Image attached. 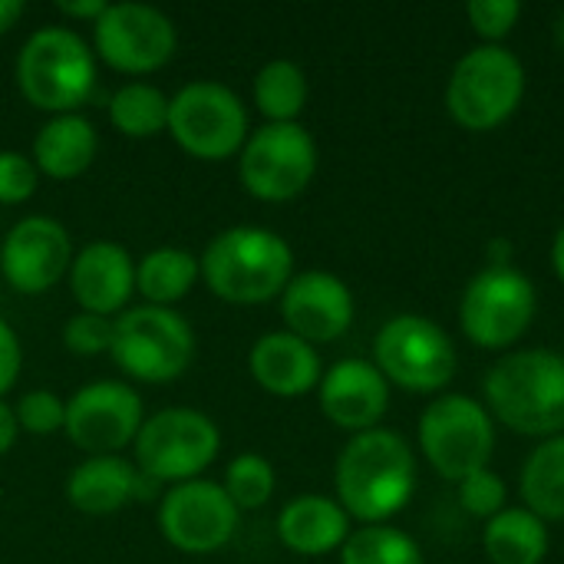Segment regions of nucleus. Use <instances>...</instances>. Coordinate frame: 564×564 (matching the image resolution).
I'll use <instances>...</instances> for the list:
<instances>
[{
  "instance_id": "nucleus-27",
  "label": "nucleus",
  "mask_w": 564,
  "mask_h": 564,
  "mask_svg": "<svg viewBox=\"0 0 564 564\" xmlns=\"http://www.w3.org/2000/svg\"><path fill=\"white\" fill-rule=\"evenodd\" d=\"M307 96V73L294 59H271L254 76V106L268 122H297Z\"/></svg>"
},
{
  "instance_id": "nucleus-38",
  "label": "nucleus",
  "mask_w": 564,
  "mask_h": 564,
  "mask_svg": "<svg viewBox=\"0 0 564 564\" xmlns=\"http://www.w3.org/2000/svg\"><path fill=\"white\" fill-rule=\"evenodd\" d=\"M106 0H79V3H59L56 10L63 13V17H73V20H89V23H96L102 13H106Z\"/></svg>"
},
{
  "instance_id": "nucleus-35",
  "label": "nucleus",
  "mask_w": 564,
  "mask_h": 564,
  "mask_svg": "<svg viewBox=\"0 0 564 564\" xmlns=\"http://www.w3.org/2000/svg\"><path fill=\"white\" fill-rule=\"evenodd\" d=\"M40 172L33 159L17 149H0V205H23L33 198Z\"/></svg>"
},
{
  "instance_id": "nucleus-41",
  "label": "nucleus",
  "mask_w": 564,
  "mask_h": 564,
  "mask_svg": "<svg viewBox=\"0 0 564 564\" xmlns=\"http://www.w3.org/2000/svg\"><path fill=\"white\" fill-rule=\"evenodd\" d=\"M555 36H558V43H562V50H564V10H562V17H558V26H555Z\"/></svg>"
},
{
  "instance_id": "nucleus-17",
  "label": "nucleus",
  "mask_w": 564,
  "mask_h": 564,
  "mask_svg": "<svg viewBox=\"0 0 564 564\" xmlns=\"http://www.w3.org/2000/svg\"><path fill=\"white\" fill-rule=\"evenodd\" d=\"M354 314L357 304L350 288L330 271H301L281 294L284 330L311 347L340 340L350 330Z\"/></svg>"
},
{
  "instance_id": "nucleus-24",
  "label": "nucleus",
  "mask_w": 564,
  "mask_h": 564,
  "mask_svg": "<svg viewBox=\"0 0 564 564\" xmlns=\"http://www.w3.org/2000/svg\"><path fill=\"white\" fill-rule=\"evenodd\" d=\"M549 545V525L525 506H509L482 525V549L492 564H542Z\"/></svg>"
},
{
  "instance_id": "nucleus-33",
  "label": "nucleus",
  "mask_w": 564,
  "mask_h": 564,
  "mask_svg": "<svg viewBox=\"0 0 564 564\" xmlns=\"http://www.w3.org/2000/svg\"><path fill=\"white\" fill-rule=\"evenodd\" d=\"M466 17H469V26L476 30V36L482 43L502 46V40L522 20V3L519 0H469Z\"/></svg>"
},
{
  "instance_id": "nucleus-23",
  "label": "nucleus",
  "mask_w": 564,
  "mask_h": 564,
  "mask_svg": "<svg viewBox=\"0 0 564 564\" xmlns=\"http://www.w3.org/2000/svg\"><path fill=\"white\" fill-rule=\"evenodd\" d=\"M96 152H99L96 126L79 112H66L40 126L30 159L36 172L56 182H69V178H79L93 165Z\"/></svg>"
},
{
  "instance_id": "nucleus-7",
  "label": "nucleus",
  "mask_w": 564,
  "mask_h": 564,
  "mask_svg": "<svg viewBox=\"0 0 564 564\" xmlns=\"http://www.w3.org/2000/svg\"><path fill=\"white\" fill-rule=\"evenodd\" d=\"M539 314V291L512 264H486L459 297L463 337L479 350H512Z\"/></svg>"
},
{
  "instance_id": "nucleus-40",
  "label": "nucleus",
  "mask_w": 564,
  "mask_h": 564,
  "mask_svg": "<svg viewBox=\"0 0 564 564\" xmlns=\"http://www.w3.org/2000/svg\"><path fill=\"white\" fill-rule=\"evenodd\" d=\"M552 268H555V278L564 284V225L552 241Z\"/></svg>"
},
{
  "instance_id": "nucleus-10",
  "label": "nucleus",
  "mask_w": 564,
  "mask_h": 564,
  "mask_svg": "<svg viewBox=\"0 0 564 564\" xmlns=\"http://www.w3.org/2000/svg\"><path fill=\"white\" fill-rule=\"evenodd\" d=\"M373 367L390 387L443 393L459 367L453 337L423 314H397L373 337Z\"/></svg>"
},
{
  "instance_id": "nucleus-13",
  "label": "nucleus",
  "mask_w": 564,
  "mask_h": 564,
  "mask_svg": "<svg viewBox=\"0 0 564 564\" xmlns=\"http://www.w3.org/2000/svg\"><path fill=\"white\" fill-rule=\"evenodd\" d=\"M96 56L126 76L162 69L178 50L175 23L149 3H109L93 23Z\"/></svg>"
},
{
  "instance_id": "nucleus-25",
  "label": "nucleus",
  "mask_w": 564,
  "mask_h": 564,
  "mask_svg": "<svg viewBox=\"0 0 564 564\" xmlns=\"http://www.w3.org/2000/svg\"><path fill=\"white\" fill-rule=\"evenodd\" d=\"M519 496L545 525L564 522V433L539 440L519 479Z\"/></svg>"
},
{
  "instance_id": "nucleus-16",
  "label": "nucleus",
  "mask_w": 564,
  "mask_h": 564,
  "mask_svg": "<svg viewBox=\"0 0 564 564\" xmlns=\"http://www.w3.org/2000/svg\"><path fill=\"white\" fill-rule=\"evenodd\" d=\"M73 264V241L69 231L46 215L20 218L3 245H0V274L3 281L26 297L46 294Z\"/></svg>"
},
{
  "instance_id": "nucleus-34",
  "label": "nucleus",
  "mask_w": 564,
  "mask_h": 564,
  "mask_svg": "<svg viewBox=\"0 0 564 564\" xmlns=\"http://www.w3.org/2000/svg\"><path fill=\"white\" fill-rule=\"evenodd\" d=\"M63 344L69 354L76 357H99L109 354L112 347V317H99V314H73L63 327Z\"/></svg>"
},
{
  "instance_id": "nucleus-18",
  "label": "nucleus",
  "mask_w": 564,
  "mask_h": 564,
  "mask_svg": "<svg viewBox=\"0 0 564 564\" xmlns=\"http://www.w3.org/2000/svg\"><path fill=\"white\" fill-rule=\"evenodd\" d=\"M321 413L350 436L377 430L390 410V383L364 357H344L330 370H324L317 383Z\"/></svg>"
},
{
  "instance_id": "nucleus-37",
  "label": "nucleus",
  "mask_w": 564,
  "mask_h": 564,
  "mask_svg": "<svg viewBox=\"0 0 564 564\" xmlns=\"http://www.w3.org/2000/svg\"><path fill=\"white\" fill-rule=\"evenodd\" d=\"M20 440V423H17V413L7 400H0V456H7Z\"/></svg>"
},
{
  "instance_id": "nucleus-11",
  "label": "nucleus",
  "mask_w": 564,
  "mask_h": 564,
  "mask_svg": "<svg viewBox=\"0 0 564 564\" xmlns=\"http://www.w3.org/2000/svg\"><path fill=\"white\" fill-rule=\"evenodd\" d=\"M175 145L202 162L235 159L248 142V109L241 96L215 79H195L169 99V129Z\"/></svg>"
},
{
  "instance_id": "nucleus-22",
  "label": "nucleus",
  "mask_w": 564,
  "mask_h": 564,
  "mask_svg": "<svg viewBox=\"0 0 564 564\" xmlns=\"http://www.w3.org/2000/svg\"><path fill=\"white\" fill-rule=\"evenodd\" d=\"M142 473L122 456H86L66 479V499L83 516H112L139 492Z\"/></svg>"
},
{
  "instance_id": "nucleus-4",
  "label": "nucleus",
  "mask_w": 564,
  "mask_h": 564,
  "mask_svg": "<svg viewBox=\"0 0 564 564\" xmlns=\"http://www.w3.org/2000/svg\"><path fill=\"white\" fill-rule=\"evenodd\" d=\"M23 99L50 116L76 112L96 86V53L69 26H43L26 36L17 56Z\"/></svg>"
},
{
  "instance_id": "nucleus-2",
  "label": "nucleus",
  "mask_w": 564,
  "mask_h": 564,
  "mask_svg": "<svg viewBox=\"0 0 564 564\" xmlns=\"http://www.w3.org/2000/svg\"><path fill=\"white\" fill-rule=\"evenodd\" d=\"M482 403L496 423L519 436H558L564 433V357L545 347L502 354L482 380Z\"/></svg>"
},
{
  "instance_id": "nucleus-8",
  "label": "nucleus",
  "mask_w": 564,
  "mask_h": 564,
  "mask_svg": "<svg viewBox=\"0 0 564 564\" xmlns=\"http://www.w3.org/2000/svg\"><path fill=\"white\" fill-rule=\"evenodd\" d=\"M416 443L426 463L449 482L489 469L496 453V420L486 403L466 393H440L420 416Z\"/></svg>"
},
{
  "instance_id": "nucleus-5",
  "label": "nucleus",
  "mask_w": 564,
  "mask_h": 564,
  "mask_svg": "<svg viewBox=\"0 0 564 564\" xmlns=\"http://www.w3.org/2000/svg\"><path fill=\"white\" fill-rule=\"evenodd\" d=\"M525 79L522 59L506 43H479L456 59L446 83V109L466 132H492L519 112Z\"/></svg>"
},
{
  "instance_id": "nucleus-14",
  "label": "nucleus",
  "mask_w": 564,
  "mask_h": 564,
  "mask_svg": "<svg viewBox=\"0 0 564 564\" xmlns=\"http://www.w3.org/2000/svg\"><path fill=\"white\" fill-rule=\"evenodd\" d=\"M241 525L238 506L228 499L221 482L192 479L172 486L159 502V532L162 539L185 555L221 552Z\"/></svg>"
},
{
  "instance_id": "nucleus-1",
  "label": "nucleus",
  "mask_w": 564,
  "mask_h": 564,
  "mask_svg": "<svg viewBox=\"0 0 564 564\" xmlns=\"http://www.w3.org/2000/svg\"><path fill=\"white\" fill-rule=\"evenodd\" d=\"M337 502L360 525H390L416 492V456L410 443L387 430H367L350 436L334 469Z\"/></svg>"
},
{
  "instance_id": "nucleus-28",
  "label": "nucleus",
  "mask_w": 564,
  "mask_h": 564,
  "mask_svg": "<svg viewBox=\"0 0 564 564\" xmlns=\"http://www.w3.org/2000/svg\"><path fill=\"white\" fill-rule=\"evenodd\" d=\"M169 99L152 83H126L109 99V122L129 139H152L169 129Z\"/></svg>"
},
{
  "instance_id": "nucleus-6",
  "label": "nucleus",
  "mask_w": 564,
  "mask_h": 564,
  "mask_svg": "<svg viewBox=\"0 0 564 564\" xmlns=\"http://www.w3.org/2000/svg\"><path fill=\"white\" fill-rule=\"evenodd\" d=\"M109 357L139 383H172L195 357V330L175 307H126L112 321Z\"/></svg>"
},
{
  "instance_id": "nucleus-21",
  "label": "nucleus",
  "mask_w": 564,
  "mask_h": 564,
  "mask_svg": "<svg viewBox=\"0 0 564 564\" xmlns=\"http://www.w3.org/2000/svg\"><path fill=\"white\" fill-rule=\"evenodd\" d=\"M350 516L344 506L330 496L304 492L294 496L278 512V539L288 552L304 558H321L330 552H340L350 539Z\"/></svg>"
},
{
  "instance_id": "nucleus-31",
  "label": "nucleus",
  "mask_w": 564,
  "mask_h": 564,
  "mask_svg": "<svg viewBox=\"0 0 564 564\" xmlns=\"http://www.w3.org/2000/svg\"><path fill=\"white\" fill-rule=\"evenodd\" d=\"M456 499L473 519L489 522L502 509H509V482L489 466V469H479V473L466 476L463 482H456Z\"/></svg>"
},
{
  "instance_id": "nucleus-19",
  "label": "nucleus",
  "mask_w": 564,
  "mask_h": 564,
  "mask_svg": "<svg viewBox=\"0 0 564 564\" xmlns=\"http://www.w3.org/2000/svg\"><path fill=\"white\" fill-rule=\"evenodd\" d=\"M69 291L79 311L99 317H119L135 294V261L116 241H89L73 254Z\"/></svg>"
},
{
  "instance_id": "nucleus-36",
  "label": "nucleus",
  "mask_w": 564,
  "mask_h": 564,
  "mask_svg": "<svg viewBox=\"0 0 564 564\" xmlns=\"http://www.w3.org/2000/svg\"><path fill=\"white\" fill-rule=\"evenodd\" d=\"M20 367H23L20 337H17V330L0 317V400L13 390V383H17V377H20Z\"/></svg>"
},
{
  "instance_id": "nucleus-3",
  "label": "nucleus",
  "mask_w": 564,
  "mask_h": 564,
  "mask_svg": "<svg viewBox=\"0 0 564 564\" xmlns=\"http://www.w3.org/2000/svg\"><path fill=\"white\" fill-rule=\"evenodd\" d=\"M202 281L228 304L254 307L284 294L294 278L291 245L261 225H235L215 235L198 258Z\"/></svg>"
},
{
  "instance_id": "nucleus-29",
  "label": "nucleus",
  "mask_w": 564,
  "mask_h": 564,
  "mask_svg": "<svg viewBox=\"0 0 564 564\" xmlns=\"http://www.w3.org/2000/svg\"><path fill=\"white\" fill-rule=\"evenodd\" d=\"M340 564H423L416 539L393 525H360L340 549Z\"/></svg>"
},
{
  "instance_id": "nucleus-32",
  "label": "nucleus",
  "mask_w": 564,
  "mask_h": 564,
  "mask_svg": "<svg viewBox=\"0 0 564 564\" xmlns=\"http://www.w3.org/2000/svg\"><path fill=\"white\" fill-rule=\"evenodd\" d=\"M20 433L30 436H53L66 426V403L53 390H30L13 406Z\"/></svg>"
},
{
  "instance_id": "nucleus-26",
  "label": "nucleus",
  "mask_w": 564,
  "mask_h": 564,
  "mask_svg": "<svg viewBox=\"0 0 564 564\" xmlns=\"http://www.w3.org/2000/svg\"><path fill=\"white\" fill-rule=\"evenodd\" d=\"M202 278V264L185 248H155L142 261H135V291L145 304L172 307L192 294Z\"/></svg>"
},
{
  "instance_id": "nucleus-9",
  "label": "nucleus",
  "mask_w": 564,
  "mask_h": 564,
  "mask_svg": "<svg viewBox=\"0 0 564 564\" xmlns=\"http://www.w3.org/2000/svg\"><path fill=\"white\" fill-rule=\"evenodd\" d=\"M132 453L142 479L182 486L202 479V473L218 459L221 433L208 413L192 406H169L142 423Z\"/></svg>"
},
{
  "instance_id": "nucleus-39",
  "label": "nucleus",
  "mask_w": 564,
  "mask_h": 564,
  "mask_svg": "<svg viewBox=\"0 0 564 564\" xmlns=\"http://www.w3.org/2000/svg\"><path fill=\"white\" fill-rule=\"evenodd\" d=\"M23 0H0V36L3 33H10L17 23H20V17H23Z\"/></svg>"
},
{
  "instance_id": "nucleus-15",
  "label": "nucleus",
  "mask_w": 564,
  "mask_h": 564,
  "mask_svg": "<svg viewBox=\"0 0 564 564\" xmlns=\"http://www.w3.org/2000/svg\"><path fill=\"white\" fill-rule=\"evenodd\" d=\"M145 423L142 397L122 380H96L66 400V426L73 446L86 456H119L135 443Z\"/></svg>"
},
{
  "instance_id": "nucleus-20",
  "label": "nucleus",
  "mask_w": 564,
  "mask_h": 564,
  "mask_svg": "<svg viewBox=\"0 0 564 564\" xmlns=\"http://www.w3.org/2000/svg\"><path fill=\"white\" fill-rule=\"evenodd\" d=\"M248 370L264 393L281 397V400L307 397L311 390H317L324 377L317 347H311L307 340L288 330H271L258 337L248 354Z\"/></svg>"
},
{
  "instance_id": "nucleus-12",
  "label": "nucleus",
  "mask_w": 564,
  "mask_h": 564,
  "mask_svg": "<svg viewBox=\"0 0 564 564\" xmlns=\"http://www.w3.org/2000/svg\"><path fill=\"white\" fill-rule=\"evenodd\" d=\"M238 175L258 202H291L317 175V142L301 122H268L248 132L238 152Z\"/></svg>"
},
{
  "instance_id": "nucleus-30",
  "label": "nucleus",
  "mask_w": 564,
  "mask_h": 564,
  "mask_svg": "<svg viewBox=\"0 0 564 564\" xmlns=\"http://www.w3.org/2000/svg\"><path fill=\"white\" fill-rule=\"evenodd\" d=\"M221 489L238 506V512H254V509H264L271 502V496L278 489V476H274V466L264 456L241 453V456H235L228 463Z\"/></svg>"
}]
</instances>
